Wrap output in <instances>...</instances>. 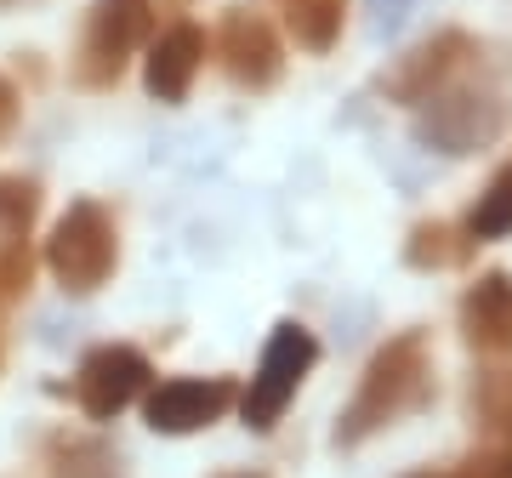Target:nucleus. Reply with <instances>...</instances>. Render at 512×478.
Wrapping results in <instances>:
<instances>
[{
	"label": "nucleus",
	"instance_id": "f257e3e1",
	"mask_svg": "<svg viewBox=\"0 0 512 478\" xmlns=\"http://www.w3.org/2000/svg\"><path fill=\"white\" fill-rule=\"evenodd\" d=\"M433 393H439V382H433V348H427V336L421 331L387 336L382 348L370 353L365 376H359L348 410H342V422H336V450H359V444H370L393 422L427 410L433 405Z\"/></svg>",
	"mask_w": 512,
	"mask_h": 478
},
{
	"label": "nucleus",
	"instance_id": "4468645a",
	"mask_svg": "<svg viewBox=\"0 0 512 478\" xmlns=\"http://www.w3.org/2000/svg\"><path fill=\"white\" fill-rule=\"evenodd\" d=\"M473 251L478 245L467 239V228H456V222H416L410 239H404V262L421 268V274L461 268V262H473Z\"/></svg>",
	"mask_w": 512,
	"mask_h": 478
},
{
	"label": "nucleus",
	"instance_id": "4be33fe9",
	"mask_svg": "<svg viewBox=\"0 0 512 478\" xmlns=\"http://www.w3.org/2000/svg\"><path fill=\"white\" fill-rule=\"evenodd\" d=\"M222 478H262V473H222Z\"/></svg>",
	"mask_w": 512,
	"mask_h": 478
},
{
	"label": "nucleus",
	"instance_id": "39448f33",
	"mask_svg": "<svg viewBox=\"0 0 512 478\" xmlns=\"http://www.w3.org/2000/svg\"><path fill=\"white\" fill-rule=\"evenodd\" d=\"M507 131V97L495 86H461V74L421 103L416 137L439 154H478Z\"/></svg>",
	"mask_w": 512,
	"mask_h": 478
},
{
	"label": "nucleus",
	"instance_id": "ddd939ff",
	"mask_svg": "<svg viewBox=\"0 0 512 478\" xmlns=\"http://www.w3.org/2000/svg\"><path fill=\"white\" fill-rule=\"evenodd\" d=\"M274 6L285 12V29L296 35V46L313 57H325L348 29V0H274Z\"/></svg>",
	"mask_w": 512,
	"mask_h": 478
},
{
	"label": "nucleus",
	"instance_id": "0eeeda50",
	"mask_svg": "<svg viewBox=\"0 0 512 478\" xmlns=\"http://www.w3.org/2000/svg\"><path fill=\"white\" fill-rule=\"evenodd\" d=\"M211 46H217L222 74L234 80L239 92H274L279 80H285V40L251 6H228Z\"/></svg>",
	"mask_w": 512,
	"mask_h": 478
},
{
	"label": "nucleus",
	"instance_id": "2eb2a0df",
	"mask_svg": "<svg viewBox=\"0 0 512 478\" xmlns=\"http://www.w3.org/2000/svg\"><path fill=\"white\" fill-rule=\"evenodd\" d=\"M404 478H512V416L490 427V444H478L456 461H439V467H416Z\"/></svg>",
	"mask_w": 512,
	"mask_h": 478
},
{
	"label": "nucleus",
	"instance_id": "5701e85b",
	"mask_svg": "<svg viewBox=\"0 0 512 478\" xmlns=\"http://www.w3.org/2000/svg\"><path fill=\"white\" fill-rule=\"evenodd\" d=\"M0 6H12V0H0Z\"/></svg>",
	"mask_w": 512,
	"mask_h": 478
},
{
	"label": "nucleus",
	"instance_id": "6e6552de",
	"mask_svg": "<svg viewBox=\"0 0 512 478\" xmlns=\"http://www.w3.org/2000/svg\"><path fill=\"white\" fill-rule=\"evenodd\" d=\"M239 405V382L234 376H171V382L148 387L143 393V416L154 433L183 439L200 427H217L228 410Z\"/></svg>",
	"mask_w": 512,
	"mask_h": 478
},
{
	"label": "nucleus",
	"instance_id": "1a4fd4ad",
	"mask_svg": "<svg viewBox=\"0 0 512 478\" xmlns=\"http://www.w3.org/2000/svg\"><path fill=\"white\" fill-rule=\"evenodd\" d=\"M478 52H484V46H478L467 29H439L433 40H421L416 52H404L399 63L382 74V97H393L404 109H421V103L433 92H444L461 69H473Z\"/></svg>",
	"mask_w": 512,
	"mask_h": 478
},
{
	"label": "nucleus",
	"instance_id": "412c9836",
	"mask_svg": "<svg viewBox=\"0 0 512 478\" xmlns=\"http://www.w3.org/2000/svg\"><path fill=\"white\" fill-rule=\"evenodd\" d=\"M410 6H416V0H370V12H376V29H399L404 18H410Z\"/></svg>",
	"mask_w": 512,
	"mask_h": 478
},
{
	"label": "nucleus",
	"instance_id": "dca6fc26",
	"mask_svg": "<svg viewBox=\"0 0 512 478\" xmlns=\"http://www.w3.org/2000/svg\"><path fill=\"white\" fill-rule=\"evenodd\" d=\"M467 239L473 245H490V239H507L512 234V166H501L484 183V194L473 200V211H467Z\"/></svg>",
	"mask_w": 512,
	"mask_h": 478
},
{
	"label": "nucleus",
	"instance_id": "9d476101",
	"mask_svg": "<svg viewBox=\"0 0 512 478\" xmlns=\"http://www.w3.org/2000/svg\"><path fill=\"white\" fill-rule=\"evenodd\" d=\"M205 52H211V40H205L200 23L177 18L171 29L148 40V57H143V86L154 103H183L194 92V80L205 69Z\"/></svg>",
	"mask_w": 512,
	"mask_h": 478
},
{
	"label": "nucleus",
	"instance_id": "423d86ee",
	"mask_svg": "<svg viewBox=\"0 0 512 478\" xmlns=\"http://www.w3.org/2000/svg\"><path fill=\"white\" fill-rule=\"evenodd\" d=\"M154 382V365H148L143 348H131V342H97L80 370H74V405L86 422H114L120 410H131L137 399L148 393Z\"/></svg>",
	"mask_w": 512,
	"mask_h": 478
},
{
	"label": "nucleus",
	"instance_id": "aec40b11",
	"mask_svg": "<svg viewBox=\"0 0 512 478\" xmlns=\"http://www.w3.org/2000/svg\"><path fill=\"white\" fill-rule=\"evenodd\" d=\"M23 126V92L0 74V143H12V131Z\"/></svg>",
	"mask_w": 512,
	"mask_h": 478
},
{
	"label": "nucleus",
	"instance_id": "a211bd4d",
	"mask_svg": "<svg viewBox=\"0 0 512 478\" xmlns=\"http://www.w3.org/2000/svg\"><path fill=\"white\" fill-rule=\"evenodd\" d=\"M35 285V251L23 239H0V325Z\"/></svg>",
	"mask_w": 512,
	"mask_h": 478
},
{
	"label": "nucleus",
	"instance_id": "6ab92c4d",
	"mask_svg": "<svg viewBox=\"0 0 512 478\" xmlns=\"http://www.w3.org/2000/svg\"><path fill=\"white\" fill-rule=\"evenodd\" d=\"M473 416L484 422V433L512 416V365H495L473 376Z\"/></svg>",
	"mask_w": 512,
	"mask_h": 478
},
{
	"label": "nucleus",
	"instance_id": "f03ea898",
	"mask_svg": "<svg viewBox=\"0 0 512 478\" xmlns=\"http://www.w3.org/2000/svg\"><path fill=\"white\" fill-rule=\"evenodd\" d=\"M148 40H154V0H92L69 57V80L80 92H114Z\"/></svg>",
	"mask_w": 512,
	"mask_h": 478
},
{
	"label": "nucleus",
	"instance_id": "7ed1b4c3",
	"mask_svg": "<svg viewBox=\"0 0 512 478\" xmlns=\"http://www.w3.org/2000/svg\"><path fill=\"white\" fill-rule=\"evenodd\" d=\"M120 268V222L103 200H74L63 217L52 222L46 239V274L69 296L103 291Z\"/></svg>",
	"mask_w": 512,
	"mask_h": 478
},
{
	"label": "nucleus",
	"instance_id": "f8f14e48",
	"mask_svg": "<svg viewBox=\"0 0 512 478\" xmlns=\"http://www.w3.org/2000/svg\"><path fill=\"white\" fill-rule=\"evenodd\" d=\"M40 467H46V478H126L120 450H114L109 439H97V433H74V427L46 433V444H40Z\"/></svg>",
	"mask_w": 512,
	"mask_h": 478
},
{
	"label": "nucleus",
	"instance_id": "f3484780",
	"mask_svg": "<svg viewBox=\"0 0 512 478\" xmlns=\"http://www.w3.org/2000/svg\"><path fill=\"white\" fill-rule=\"evenodd\" d=\"M40 217V183L23 171H0V239H23Z\"/></svg>",
	"mask_w": 512,
	"mask_h": 478
},
{
	"label": "nucleus",
	"instance_id": "9b49d317",
	"mask_svg": "<svg viewBox=\"0 0 512 478\" xmlns=\"http://www.w3.org/2000/svg\"><path fill=\"white\" fill-rule=\"evenodd\" d=\"M461 342L484 359H507L512 353V274L490 268V274H478L467 291H461Z\"/></svg>",
	"mask_w": 512,
	"mask_h": 478
},
{
	"label": "nucleus",
	"instance_id": "20e7f679",
	"mask_svg": "<svg viewBox=\"0 0 512 478\" xmlns=\"http://www.w3.org/2000/svg\"><path fill=\"white\" fill-rule=\"evenodd\" d=\"M319 365V336L308 325H296V319H279L274 336H268V348L256 359V376L239 387V416L251 433H274L279 416L291 410V399L302 393V382L313 376Z\"/></svg>",
	"mask_w": 512,
	"mask_h": 478
}]
</instances>
